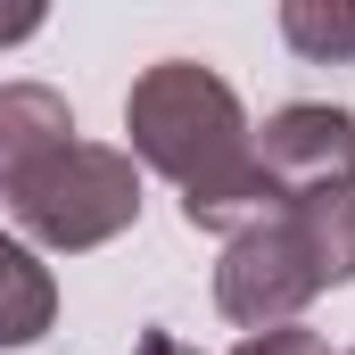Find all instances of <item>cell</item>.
Segmentation results:
<instances>
[{
  "instance_id": "obj_6",
  "label": "cell",
  "mask_w": 355,
  "mask_h": 355,
  "mask_svg": "<svg viewBox=\"0 0 355 355\" xmlns=\"http://www.w3.org/2000/svg\"><path fill=\"white\" fill-rule=\"evenodd\" d=\"M50 322H58V281H50V265L17 232H0V347H33Z\"/></svg>"
},
{
  "instance_id": "obj_2",
  "label": "cell",
  "mask_w": 355,
  "mask_h": 355,
  "mask_svg": "<svg viewBox=\"0 0 355 355\" xmlns=\"http://www.w3.org/2000/svg\"><path fill=\"white\" fill-rule=\"evenodd\" d=\"M0 198H8V215H17L25 240L67 248V257L107 248L116 232L141 223V174L107 141H67L58 157H42L33 174L17 182V190H0Z\"/></svg>"
},
{
  "instance_id": "obj_10",
  "label": "cell",
  "mask_w": 355,
  "mask_h": 355,
  "mask_svg": "<svg viewBox=\"0 0 355 355\" xmlns=\"http://www.w3.org/2000/svg\"><path fill=\"white\" fill-rule=\"evenodd\" d=\"M132 355H198V347H182L174 331H141V339H132Z\"/></svg>"
},
{
  "instance_id": "obj_5",
  "label": "cell",
  "mask_w": 355,
  "mask_h": 355,
  "mask_svg": "<svg viewBox=\"0 0 355 355\" xmlns=\"http://www.w3.org/2000/svg\"><path fill=\"white\" fill-rule=\"evenodd\" d=\"M67 141H75V107L50 83H0V190H17Z\"/></svg>"
},
{
  "instance_id": "obj_8",
  "label": "cell",
  "mask_w": 355,
  "mask_h": 355,
  "mask_svg": "<svg viewBox=\"0 0 355 355\" xmlns=\"http://www.w3.org/2000/svg\"><path fill=\"white\" fill-rule=\"evenodd\" d=\"M281 33H289V50L297 58H314V67H347L355 58V0H281Z\"/></svg>"
},
{
  "instance_id": "obj_3",
  "label": "cell",
  "mask_w": 355,
  "mask_h": 355,
  "mask_svg": "<svg viewBox=\"0 0 355 355\" xmlns=\"http://www.w3.org/2000/svg\"><path fill=\"white\" fill-rule=\"evenodd\" d=\"M322 289V272L306 257V240H297V223H289V207L265 215L257 232H240V240H223V265H215V306L240 322V331H281L306 297Z\"/></svg>"
},
{
  "instance_id": "obj_9",
  "label": "cell",
  "mask_w": 355,
  "mask_h": 355,
  "mask_svg": "<svg viewBox=\"0 0 355 355\" xmlns=\"http://www.w3.org/2000/svg\"><path fill=\"white\" fill-rule=\"evenodd\" d=\"M240 355H331L314 331H297V322H281V331H248L240 339Z\"/></svg>"
},
{
  "instance_id": "obj_11",
  "label": "cell",
  "mask_w": 355,
  "mask_h": 355,
  "mask_svg": "<svg viewBox=\"0 0 355 355\" xmlns=\"http://www.w3.org/2000/svg\"><path fill=\"white\" fill-rule=\"evenodd\" d=\"M33 25H42V17H0V42H25Z\"/></svg>"
},
{
  "instance_id": "obj_1",
  "label": "cell",
  "mask_w": 355,
  "mask_h": 355,
  "mask_svg": "<svg viewBox=\"0 0 355 355\" xmlns=\"http://www.w3.org/2000/svg\"><path fill=\"white\" fill-rule=\"evenodd\" d=\"M124 132L132 157L157 166L182 190V223L190 232H257L265 215H281L265 166H257V132L240 116L232 83L198 58H157L141 83L124 91Z\"/></svg>"
},
{
  "instance_id": "obj_7",
  "label": "cell",
  "mask_w": 355,
  "mask_h": 355,
  "mask_svg": "<svg viewBox=\"0 0 355 355\" xmlns=\"http://www.w3.org/2000/svg\"><path fill=\"white\" fill-rule=\"evenodd\" d=\"M289 223H297L306 257H314V272H322V289L355 281V182H331V190L289 198Z\"/></svg>"
},
{
  "instance_id": "obj_4",
  "label": "cell",
  "mask_w": 355,
  "mask_h": 355,
  "mask_svg": "<svg viewBox=\"0 0 355 355\" xmlns=\"http://www.w3.org/2000/svg\"><path fill=\"white\" fill-rule=\"evenodd\" d=\"M257 166H265L272 198H306V190H331L355 182V116L331 99H297V107H272L265 132H257Z\"/></svg>"
}]
</instances>
